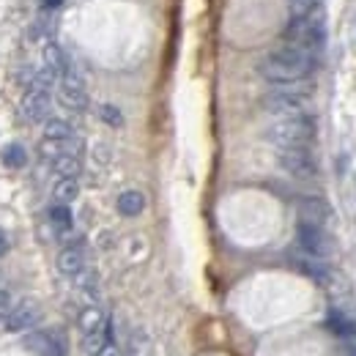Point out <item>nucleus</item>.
Returning <instances> with one entry per match:
<instances>
[{
    "mask_svg": "<svg viewBox=\"0 0 356 356\" xmlns=\"http://www.w3.org/2000/svg\"><path fill=\"white\" fill-rule=\"evenodd\" d=\"M318 66V58L307 55L302 49H293V47H280V49H271L261 58L258 63V72L261 77L285 88V86H296V83H305L315 72Z\"/></svg>",
    "mask_w": 356,
    "mask_h": 356,
    "instance_id": "nucleus-1",
    "label": "nucleus"
},
{
    "mask_svg": "<svg viewBox=\"0 0 356 356\" xmlns=\"http://www.w3.org/2000/svg\"><path fill=\"white\" fill-rule=\"evenodd\" d=\"M285 44L318 58L323 44H326V17H323V8H315V11L305 14V17L291 19V25L285 31Z\"/></svg>",
    "mask_w": 356,
    "mask_h": 356,
    "instance_id": "nucleus-2",
    "label": "nucleus"
},
{
    "mask_svg": "<svg viewBox=\"0 0 356 356\" xmlns=\"http://www.w3.org/2000/svg\"><path fill=\"white\" fill-rule=\"evenodd\" d=\"M266 134L277 148H310L315 140V121L307 113L291 115V118H277Z\"/></svg>",
    "mask_w": 356,
    "mask_h": 356,
    "instance_id": "nucleus-3",
    "label": "nucleus"
},
{
    "mask_svg": "<svg viewBox=\"0 0 356 356\" xmlns=\"http://www.w3.org/2000/svg\"><path fill=\"white\" fill-rule=\"evenodd\" d=\"M264 107L266 113L277 118H291V115H305L307 113V96H302L299 90H291V86L277 88L264 96Z\"/></svg>",
    "mask_w": 356,
    "mask_h": 356,
    "instance_id": "nucleus-4",
    "label": "nucleus"
},
{
    "mask_svg": "<svg viewBox=\"0 0 356 356\" xmlns=\"http://www.w3.org/2000/svg\"><path fill=\"white\" fill-rule=\"evenodd\" d=\"M277 162L285 173L302 178V181H310L318 173V165H315L310 148H277Z\"/></svg>",
    "mask_w": 356,
    "mask_h": 356,
    "instance_id": "nucleus-5",
    "label": "nucleus"
},
{
    "mask_svg": "<svg viewBox=\"0 0 356 356\" xmlns=\"http://www.w3.org/2000/svg\"><path fill=\"white\" fill-rule=\"evenodd\" d=\"M58 96H60V104L74 110V113H83L88 107V90H86V83L74 66L58 80Z\"/></svg>",
    "mask_w": 356,
    "mask_h": 356,
    "instance_id": "nucleus-6",
    "label": "nucleus"
},
{
    "mask_svg": "<svg viewBox=\"0 0 356 356\" xmlns=\"http://www.w3.org/2000/svg\"><path fill=\"white\" fill-rule=\"evenodd\" d=\"M39 321H42V307H39V302H33V299H22L19 305H14L8 315L3 318V326H6V332H31L33 326H39Z\"/></svg>",
    "mask_w": 356,
    "mask_h": 356,
    "instance_id": "nucleus-7",
    "label": "nucleus"
},
{
    "mask_svg": "<svg viewBox=\"0 0 356 356\" xmlns=\"http://www.w3.org/2000/svg\"><path fill=\"white\" fill-rule=\"evenodd\" d=\"M296 241H299L302 252H307L312 258H326L332 252V244H329V238H326L321 225L299 222L296 225Z\"/></svg>",
    "mask_w": 356,
    "mask_h": 356,
    "instance_id": "nucleus-8",
    "label": "nucleus"
},
{
    "mask_svg": "<svg viewBox=\"0 0 356 356\" xmlns=\"http://www.w3.org/2000/svg\"><path fill=\"white\" fill-rule=\"evenodd\" d=\"M49 104H52V102H49V90L28 86L25 96H22V115H25L28 121H33V124L47 121V118H49Z\"/></svg>",
    "mask_w": 356,
    "mask_h": 356,
    "instance_id": "nucleus-9",
    "label": "nucleus"
},
{
    "mask_svg": "<svg viewBox=\"0 0 356 356\" xmlns=\"http://www.w3.org/2000/svg\"><path fill=\"white\" fill-rule=\"evenodd\" d=\"M86 268V250H83V244L77 241H69L60 252H58V271L60 274H66V277H77L80 271Z\"/></svg>",
    "mask_w": 356,
    "mask_h": 356,
    "instance_id": "nucleus-10",
    "label": "nucleus"
},
{
    "mask_svg": "<svg viewBox=\"0 0 356 356\" xmlns=\"http://www.w3.org/2000/svg\"><path fill=\"white\" fill-rule=\"evenodd\" d=\"M110 346H113V321L110 318L99 329L83 334V351H86V356H99L104 348H110Z\"/></svg>",
    "mask_w": 356,
    "mask_h": 356,
    "instance_id": "nucleus-11",
    "label": "nucleus"
},
{
    "mask_svg": "<svg viewBox=\"0 0 356 356\" xmlns=\"http://www.w3.org/2000/svg\"><path fill=\"white\" fill-rule=\"evenodd\" d=\"M44 69L55 80H60L72 69V60H69V55L63 52L60 44H55V42H47L44 44Z\"/></svg>",
    "mask_w": 356,
    "mask_h": 356,
    "instance_id": "nucleus-12",
    "label": "nucleus"
},
{
    "mask_svg": "<svg viewBox=\"0 0 356 356\" xmlns=\"http://www.w3.org/2000/svg\"><path fill=\"white\" fill-rule=\"evenodd\" d=\"M329 220V206L326 200L321 197H302L299 200V222H310V225H326Z\"/></svg>",
    "mask_w": 356,
    "mask_h": 356,
    "instance_id": "nucleus-13",
    "label": "nucleus"
},
{
    "mask_svg": "<svg viewBox=\"0 0 356 356\" xmlns=\"http://www.w3.org/2000/svg\"><path fill=\"white\" fill-rule=\"evenodd\" d=\"M25 348L33 356H63L60 343L52 334H47V332H31L25 337Z\"/></svg>",
    "mask_w": 356,
    "mask_h": 356,
    "instance_id": "nucleus-14",
    "label": "nucleus"
},
{
    "mask_svg": "<svg viewBox=\"0 0 356 356\" xmlns=\"http://www.w3.org/2000/svg\"><path fill=\"white\" fill-rule=\"evenodd\" d=\"M47 165L52 168V173H58V178L63 176H80V159H77V154L74 151H60L58 156H52V159H47Z\"/></svg>",
    "mask_w": 356,
    "mask_h": 356,
    "instance_id": "nucleus-15",
    "label": "nucleus"
},
{
    "mask_svg": "<svg viewBox=\"0 0 356 356\" xmlns=\"http://www.w3.org/2000/svg\"><path fill=\"white\" fill-rule=\"evenodd\" d=\"M115 209H118V214H121V217H140V214H143V209H145V195H143V192H137V189H127V192H121V195H118Z\"/></svg>",
    "mask_w": 356,
    "mask_h": 356,
    "instance_id": "nucleus-16",
    "label": "nucleus"
},
{
    "mask_svg": "<svg viewBox=\"0 0 356 356\" xmlns=\"http://www.w3.org/2000/svg\"><path fill=\"white\" fill-rule=\"evenodd\" d=\"M77 195H80V181L74 176H63L55 181V186H52V200L55 203H74L77 200Z\"/></svg>",
    "mask_w": 356,
    "mask_h": 356,
    "instance_id": "nucleus-17",
    "label": "nucleus"
},
{
    "mask_svg": "<svg viewBox=\"0 0 356 356\" xmlns=\"http://www.w3.org/2000/svg\"><path fill=\"white\" fill-rule=\"evenodd\" d=\"M44 140H55V143H72L74 140V129L69 121L63 118H47L44 121Z\"/></svg>",
    "mask_w": 356,
    "mask_h": 356,
    "instance_id": "nucleus-18",
    "label": "nucleus"
},
{
    "mask_svg": "<svg viewBox=\"0 0 356 356\" xmlns=\"http://www.w3.org/2000/svg\"><path fill=\"white\" fill-rule=\"evenodd\" d=\"M49 222H52V227H55L60 236H69L72 227H74L69 206H66V203H52V206H49Z\"/></svg>",
    "mask_w": 356,
    "mask_h": 356,
    "instance_id": "nucleus-19",
    "label": "nucleus"
},
{
    "mask_svg": "<svg viewBox=\"0 0 356 356\" xmlns=\"http://www.w3.org/2000/svg\"><path fill=\"white\" fill-rule=\"evenodd\" d=\"M104 321H107V315L99 310V307H86V310L80 312V329H83V334L99 329Z\"/></svg>",
    "mask_w": 356,
    "mask_h": 356,
    "instance_id": "nucleus-20",
    "label": "nucleus"
},
{
    "mask_svg": "<svg viewBox=\"0 0 356 356\" xmlns=\"http://www.w3.org/2000/svg\"><path fill=\"white\" fill-rule=\"evenodd\" d=\"M25 162H28V154H25L22 145L11 143V145L3 151V165H8V168H22Z\"/></svg>",
    "mask_w": 356,
    "mask_h": 356,
    "instance_id": "nucleus-21",
    "label": "nucleus"
},
{
    "mask_svg": "<svg viewBox=\"0 0 356 356\" xmlns=\"http://www.w3.org/2000/svg\"><path fill=\"white\" fill-rule=\"evenodd\" d=\"M321 3H323V0H288L291 19L305 17V14H310V11H315V8H321Z\"/></svg>",
    "mask_w": 356,
    "mask_h": 356,
    "instance_id": "nucleus-22",
    "label": "nucleus"
},
{
    "mask_svg": "<svg viewBox=\"0 0 356 356\" xmlns=\"http://www.w3.org/2000/svg\"><path fill=\"white\" fill-rule=\"evenodd\" d=\"M99 118L104 121V124H110V127H124V115H121V110L115 107V104H102L99 107Z\"/></svg>",
    "mask_w": 356,
    "mask_h": 356,
    "instance_id": "nucleus-23",
    "label": "nucleus"
},
{
    "mask_svg": "<svg viewBox=\"0 0 356 356\" xmlns=\"http://www.w3.org/2000/svg\"><path fill=\"white\" fill-rule=\"evenodd\" d=\"M329 326H332L337 334H356V323H351L348 318H340V315H332V318H329Z\"/></svg>",
    "mask_w": 356,
    "mask_h": 356,
    "instance_id": "nucleus-24",
    "label": "nucleus"
},
{
    "mask_svg": "<svg viewBox=\"0 0 356 356\" xmlns=\"http://www.w3.org/2000/svg\"><path fill=\"white\" fill-rule=\"evenodd\" d=\"M8 310H11V293L6 288H0V321L8 315Z\"/></svg>",
    "mask_w": 356,
    "mask_h": 356,
    "instance_id": "nucleus-25",
    "label": "nucleus"
},
{
    "mask_svg": "<svg viewBox=\"0 0 356 356\" xmlns=\"http://www.w3.org/2000/svg\"><path fill=\"white\" fill-rule=\"evenodd\" d=\"M42 3H44V8H47V11H55V8H58V6L63 3V0H42Z\"/></svg>",
    "mask_w": 356,
    "mask_h": 356,
    "instance_id": "nucleus-26",
    "label": "nucleus"
},
{
    "mask_svg": "<svg viewBox=\"0 0 356 356\" xmlns=\"http://www.w3.org/2000/svg\"><path fill=\"white\" fill-rule=\"evenodd\" d=\"M6 252H8V238H6L3 233H0V258H3Z\"/></svg>",
    "mask_w": 356,
    "mask_h": 356,
    "instance_id": "nucleus-27",
    "label": "nucleus"
}]
</instances>
